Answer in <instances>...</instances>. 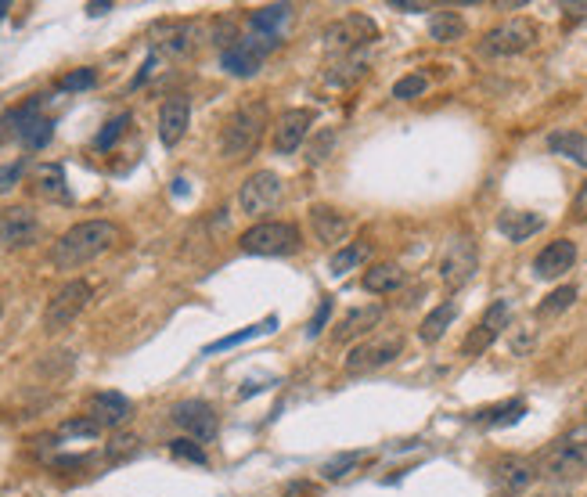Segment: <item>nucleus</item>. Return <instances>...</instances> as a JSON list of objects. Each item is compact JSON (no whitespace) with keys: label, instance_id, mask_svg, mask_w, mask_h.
<instances>
[{"label":"nucleus","instance_id":"f257e3e1","mask_svg":"<svg viewBox=\"0 0 587 497\" xmlns=\"http://www.w3.org/2000/svg\"><path fill=\"white\" fill-rule=\"evenodd\" d=\"M120 238H123V231L112 220H83V224L69 228L55 245H50V263L58 270H80L83 263L116 249Z\"/></svg>","mask_w":587,"mask_h":497},{"label":"nucleus","instance_id":"f03ea898","mask_svg":"<svg viewBox=\"0 0 587 497\" xmlns=\"http://www.w3.org/2000/svg\"><path fill=\"white\" fill-rule=\"evenodd\" d=\"M537 476L552 483H576L580 476H587V425H573L555 439L541 454Z\"/></svg>","mask_w":587,"mask_h":497},{"label":"nucleus","instance_id":"7ed1b4c3","mask_svg":"<svg viewBox=\"0 0 587 497\" xmlns=\"http://www.w3.org/2000/svg\"><path fill=\"white\" fill-rule=\"evenodd\" d=\"M266 130V105L263 101H245L242 108H235V116L228 120L224 134H220V151L228 162H242L259 148V137Z\"/></svg>","mask_w":587,"mask_h":497},{"label":"nucleus","instance_id":"20e7f679","mask_svg":"<svg viewBox=\"0 0 587 497\" xmlns=\"http://www.w3.org/2000/svg\"><path fill=\"white\" fill-rule=\"evenodd\" d=\"M299 228L289 224V220H266V224H256L249 228L238 245L242 252H252V256H292L299 252Z\"/></svg>","mask_w":587,"mask_h":497},{"label":"nucleus","instance_id":"39448f33","mask_svg":"<svg viewBox=\"0 0 587 497\" xmlns=\"http://www.w3.org/2000/svg\"><path fill=\"white\" fill-rule=\"evenodd\" d=\"M400 353H404V336H400V331H382V336H367V339H360V343L346 353V371H350V375L379 371V368L393 364Z\"/></svg>","mask_w":587,"mask_h":497},{"label":"nucleus","instance_id":"423d86ee","mask_svg":"<svg viewBox=\"0 0 587 497\" xmlns=\"http://www.w3.org/2000/svg\"><path fill=\"white\" fill-rule=\"evenodd\" d=\"M537 43V22L529 19H508L501 26H494L483 40H479V50L490 54V58H512V54H522Z\"/></svg>","mask_w":587,"mask_h":497},{"label":"nucleus","instance_id":"0eeeda50","mask_svg":"<svg viewBox=\"0 0 587 497\" xmlns=\"http://www.w3.org/2000/svg\"><path fill=\"white\" fill-rule=\"evenodd\" d=\"M475 270H479V249H475V242H472L468 235L451 238L447 249H444V260H440V282H444L451 292H458L461 285L472 282Z\"/></svg>","mask_w":587,"mask_h":497},{"label":"nucleus","instance_id":"6e6552de","mask_svg":"<svg viewBox=\"0 0 587 497\" xmlns=\"http://www.w3.org/2000/svg\"><path fill=\"white\" fill-rule=\"evenodd\" d=\"M282 195H285V181L271 170H259L238 188V209L245 216H263L282 202Z\"/></svg>","mask_w":587,"mask_h":497},{"label":"nucleus","instance_id":"1a4fd4ad","mask_svg":"<svg viewBox=\"0 0 587 497\" xmlns=\"http://www.w3.org/2000/svg\"><path fill=\"white\" fill-rule=\"evenodd\" d=\"M87 303H90V285L87 282H69V285H62L58 292H55V299L47 303V310H43V328L47 331H66L83 310H87Z\"/></svg>","mask_w":587,"mask_h":497},{"label":"nucleus","instance_id":"9d476101","mask_svg":"<svg viewBox=\"0 0 587 497\" xmlns=\"http://www.w3.org/2000/svg\"><path fill=\"white\" fill-rule=\"evenodd\" d=\"M375 40H379V26L367 15H343L339 22H332L325 29V47L336 54H353L364 43H375Z\"/></svg>","mask_w":587,"mask_h":497},{"label":"nucleus","instance_id":"9b49d317","mask_svg":"<svg viewBox=\"0 0 587 497\" xmlns=\"http://www.w3.org/2000/svg\"><path fill=\"white\" fill-rule=\"evenodd\" d=\"M170 418H174V425L184 429L188 439H195V444H212L220 432V418L205 400H181V404H174Z\"/></svg>","mask_w":587,"mask_h":497},{"label":"nucleus","instance_id":"f8f14e48","mask_svg":"<svg viewBox=\"0 0 587 497\" xmlns=\"http://www.w3.org/2000/svg\"><path fill=\"white\" fill-rule=\"evenodd\" d=\"M508 321H512V310H508V299H494L490 307H487V314H483V321H479L468 336H465V343H461V353L465 357H479V353H487L498 339H501V331L508 328Z\"/></svg>","mask_w":587,"mask_h":497},{"label":"nucleus","instance_id":"ddd939ff","mask_svg":"<svg viewBox=\"0 0 587 497\" xmlns=\"http://www.w3.org/2000/svg\"><path fill=\"white\" fill-rule=\"evenodd\" d=\"M317 123L313 108H285L274 123V151L278 155H292L310 141V130Z\"/></svg>","mask_w":587,"mask_h":497},{"label":"nucleus","instance_id":"4468645a","mask_svg":"<svg viewBox=\"0 0 587 497\" xmlns=\"http://www.w3.org/2000/svg\"><path fill=\"white\" fill-rule=\"evenodd\" d=\"M40 238V220L26 206L0 209V249H26Z\"/></svg>","mask_w":587,"mask_h":497},{"label":"nucleus","instance_id":"2eb2a0df","mask_svg":"<svg viewBox=\"0 0 587 497\" xmlns=\"http://www.w3.org/2000/svg\"><path fill=\"white\" fill-rule=\"evenodd\" d=\"M386 317V307L382 303H367V307H353L332 331V339L336 346H346L353 339H367L371 336V328H379V321Z\"/></svg>","mask_w":587,"mask_h":497},{"label":"nucleus","instance_id":"dca6fc26","mask_svg":"<svg viewBox=\"0 0 587 497\" xmlns=\"http://www.w3.org/2000/svg\"><path fill=\"white\" fill-rule=\"evenodd\" d=\"M188 123H191V101H188V94L166 97L163 108H158V141H163L166 148L181 144V137L188 134Z\"/></svg>","mask_w":587,"mask_h":497},{"label":"nucleus","instance_id":"f3484780","mask_svg":"<svg viewBox=\"0 0 587 497\" xmlns=\"http://www.w3.org/2000/svg\"><path fill=\"white\" fill-rule=\"evenodd\" d=\"M573 263H576V242L555 238V242H548L537 252V260H533V274L545 278V282H555V278H562L566 270H573Z\"/></svg>","mask_w":587,"mask_h":497},{"label":"nucleus","instance_id":"a211bd4d","mask_svg":"<svg viewBox=\"0 0 587 497\" xmlns=\"http://www.w3.org/2000/svg\"><path fill=\"white\" fill-rule=\"evenodd\" d=\"M87 415H90L101 429H120L123 422H130L134 404H130V397H123V393H116V390H104V393H94V397L87 400Z\"/></svg>","mask_w":587,"mask_h":497},{"label":"nucleus","instance_id":"6ab92c4d","mask_svg":"<svg viewBox=\"0 0 587 497\" xmlns=\"http://www.w3.org/2000/svg\"><path fill=\"white\" fill-rule=\"evenodd\" d=\"M490 476H494V483H498L501 490L522 493L533 479H537V465L526 462V458H515V454H505V458H498V462L490 465Z\"/></svg>","mask_w":587,"mask_h":497},{"label":"nucleus","instance_id":"aec40b11","mask_svg":"<svg viewBox=\"0 0 587 497\" xmlns=\"http://www.w3.org/2000/svg\"><path fill=\"white\" fill-rule=\"evenodd\" d=\"M310 228H313V238L325 242V245H336L350 235V216L343 209H332V206H313L310 209Z\"/></svg>","mask_w":587,"mask_h":497},{"label":"nucleus","instance_id":"412c9836","mask_svg":"<svg viewBox=\"0 0 587 497\" xmlns=\"http://www.w3.org/2000/svg\"><path fill=\"white\" fill-rule=\"evenodd\" d=\"M545 228V216H537V213H526V209H505L501 216H498V231L508 238V242H526V238H533Z\"/></svg>","mask_w":587,"mask_h":497},{"label":"nucleus","instance_id":"4be33fe9","mask_svg":"<svg viewBox=\"0 0 587 497\" xmlns=\"http://www.w3.org/2000/svg\"><path fill=\"white\" fill-rule=\"evenodd\" d=\"M220 66H224L231 76L249 80V76H256V73H259V66H263V54H259L249 40H242V43H235L231 50H224V54H220Z\"/></svg>","mask_w":587,"mask_h":497},{"label":"nucleus","instance_id":"5701e85b","mask_svg":"<svg viewBox=\"0 0 587 497\" xmlns=\"http://www.w3.org/2000/svg\"><path fill=\"white\" fill-rule=\"evenodd\" d=\"M404 285V270L397 263H375L364 270V292L371 296H393Z\"/></svg>","mask_w":587,"mask_h":497},{"label":"nucleus","instance_id":"b1692460","mask_svg":"<svg viewBox=\"0 0 587 497\" xmlns=\"http://www.w3.org/2000/svg\"><path fill=\"white\" fill-rule=\"evenodd\" d=\"M454 317H458V307L454 303H440L436 310H429V314H425L421 317V328H418V339L421 343H440L444 336H447V328L454 324Z\"/></svg>","mask_w":587,"mask_h":497},{"label":"nucleus","instance_id":"393cba45","mask_svg":"<svg viewBox=\"0 0 587 497\" xmlns=\"http://www.w3.org/2000/svg\"><path fill=\"white\" fill-rule=\"evenodd\" d=\"M292 15V4H266V8H256L249 15V29L256 36H278V29L289 22Z\"/></svg>","mask_w":587,"mask_h":497},{"label":"nucleus","instance_id":"a878e982","mask_svg":"<svg viewBox=\"0 0 587 497\" xmlns=\"http://www.w3.org/2000/svg\"><path fill=\"white\" fill-rule=\"evenodd\" d=\"M548 151H555V155H562L576 166H587V137L576 134V130H555L548 137Z\"/></svg>","mask_w":587,"mask_h":497},{"label":"nucleus","instance_id":"bb28decb","mask_svg":"<svg viewBox=\"0 0 587 497\" xmlns=\"http://www.w3.org/2000/svg\"><path fill=\"white\" fill-rule=\"evenodd\" d=\"M36 191L43 198H55V202H66L69 198V188H66V170L58 162H47L36 170Z\"/></svg>","mask_w":587,"mask_h":497},{"label":"nucleus","instance_id":"cd10ccee","mask_svg":"<svg viewBox=\"0 0 587 497\" xmlns=\"http://www.w3.org/2000/svg\"><path fill=\"white\" fill-rule=\"evenodd\" d=\"M274 328H278V317L271 314V317H266V321H259V324H249V328L235 331V336H224V339H217V343H209L202 353H205V357H212V353H220V350L242 346V343H249V339H256V336H266V331H274Z\"/></svg>","mask_w":587,"mask_h":497},{"label":"nucleus","instance_id":"c85d7f7f","mask_svg":"<svg viewBox=\"0 0 587 497\" xmlns=\"http://www.w3.org/2000/svg\"><path fill=\"white\" fill-rule=\"evenodd\" d=\"M429 36L436 43H454L465 36V19L454 15V12H433L429 15Z\"/></svg>","mask_w":587,"mask_h":497},{"label":"nucleus","instance_id":"c756f323","mask_svg":"<svg viewBox=\"0 0 587 497\" xmlns=\"http://www.w3.org/2000/svg\"><path fill=\"white\" fill-rule=\"evenodd\" d=\"M367 252H371V245H367V242H353V245H343V249H336V256L328 260L332 278H343V274H350L353 267H360V263L367 260Z\"/></svg>","mask_w":587,"mask_h":497},{"label":"nucleus","instance_id":"7c9ffc66","mask_svg":"<svg viewBox=\"0 0 587 497\" xmlns=\"http://www.w3.org/2000/svg\"><path fill=\"white\" fill-rule=\"evenodd\" d=\"M367 76V62H360V58H346V62H336L328 73H325V83L328 87H353V83H360Z\"/></svg>","mask_w":587,"mask_h":497},{"label":"nucleus","instance_id":"2f4dec72","mask_svg":"<svg viewBox=\"0 0 587 497\" xmlns=\"http://www.w3.org/2000/svg\"><path fill=\"white\" fill-rule=\"evenodd\" d=\"M191 33H195V29H191L188 22H166L158 47L170 50V54H184V50H191Z\"/></svg>","mask_w":587,"mask_h":497},{"label":"nucleus","instance_id":"473e14b6","mask_svg":"<svg viewBox=\"0 0 587 497\" xmlns=\"http://www.w3.org/2000/svg\"><path fill=\"white\" fill-rule=\"evenodd\" d=\"M50 137H55V120H33L22 134H19V141H22V148H29V151H40V148H47L50 144Z\"/></svg>","mask_w":587,"mask_h":497},{"label":"nucleus","instance_id":"72a5a7b5","mask_svg":"<svg viewBox=\"0 0 587 497\" xmlns=\"http://www.w3.org/2000/svg\"><path fill=\"white\" fill-rule=\"evenodd\" d=\"M360 462H364V451H343V454H336V458H328V462L321 465V476L332 479V483H336V479H346Z\"/></svg>","mask_w":587,"mask_h":497},{"label":"nucleus","instance_id":"f704fd0d","mask_svg":"<svg viewBox=\"0 0 587 497\" xmlns=\"http://www.w3.org/2000/svg\"><path fill=\"white\" fill-rule=\"evenodd\" d=\"M522 415H526V404H522V400H508V404H498V408H490V411H479L475 422H487V425H512V422H519Z\"/></svg>","mask_w":587,"mask_h":497},{"label":"nucleus","instance_id":"c9c22d12","mask_svg":"<svg viewBox=\"0 0 587 497\" xmlns=\"http://www.w3.org/2000/svg\"><path fill=\"white\" fill-rule=\"evenodd\" d=\"M573 303H576V285H562V289L548 292V299L537 307V317H555V314L569 310Z\"/></svg>","mask_w":587,"mask_h":497},{"label":"nucleus","instance_id":"e433bc0d","mask_svg":"<svg viewBox=\"0 0 587 497\" xmlns=\"http://www.w3.org/2000/svg\"><path fill=\"white\" fill-rule=\"evenodd\" d=\"M127 127H130V113H120V116H112L109 123L101 127V134L94 137V148H97V151H109V148H112V144L123 137V130H127Z\"/></svg>","mask_w":587,"mask_h":497},{"label":"nucleus","instance_id":"4c0bfd02","mask_svg":"<svg viewBox=\"0 0 587 497\" xmlns=\"http://www.w3.org/2000/svg\"><path fill=\"white\" fill-rule=\"evenodd\" d=\"M425 90H429V80H425L421 73L400 76V80L393 83V97H397V101H414V97H421Z\"/></svg>","mask_w":587,"mask_h":497},{"label":"nucleus","instance_id":"58836bf2","mask_svg":"<svg viewBox=\"0 0 587 497\" xmlns=\"http://www.w3.org/2000/svg\"><path fill=\"white\" fill-rule=\"evenodd\" d=\"M97 432H101V425H97L90 415L69 418V422H62V429H58V436H66V439H94Z\"/></svg>","mask_w":587,"mask_h":497},{"label":"nucleus","instance_id":"ea45409f","mask_svg":"<svg viewBox=\"0 0 587 497\" xmlns=\"http://www.w3.org/2000/svg\"><path fill=\"white\" fill-rule=\"evenodd\" d=\"M170 454L181 458V462H191V465H205V462H209L205 451H202V444H195V439H188V436L170 439Z\"/></svg>","mask_w":587,"mask_h":497},{"label":"nucleus","instance_id":"a19ab883","mask_svg":"<svg viewBox=\"0 0 587 497\" xmlns=\"http://www.w3.org/2000/svg\"><path fill=\"white\" fill-rule=\"evenodd\" d=\"M332 144H336V130H321V134H317L313 141H306V162H310V166L325 162Z\"/></svg>","mask_w":587,"mask_h":497},{"label":"nucleus","instance_id":"79ce46f5","mask_svg":"<svg viewBox=\"0 0 587 497\" xmlns=\"http://www.w3.org/2000/svg\"><path fill=\"white\" fill-rule=\"evenodd\" d=\"M212 43L217 47H224V50H231L235 43H242V36H238V29H235V22H228V19H220L217 26H212Z\"/></svg>","mask_w":587,"mask_h":497},{"label":"nucleus","instance_id":"37998d69","mask_svg":"<svg viewBox=\"0 0 587 497\" xmlns=\"http://www.w3.org/2000/svg\"><path fill=\"white\" fill-rule=\"evenodd\" d=\"M22 174H26V159H19V162H4V166H0V195L12 191V188L22 181Z\"/></svg>","mask_w":587,"mask_h":497},{"label":"nucleus","instance_id":"c03bdc74","mask_svg":"<svg viewBox=\"0 0 587 497\" xmlns=\"http://www.w3.org/2000/svg\"><path fill=\"white\" fill-rule=\"evenodd\" d=\"M137 444H141L137 436H116L112 444H109V462H123V458L137 454Z\"/></svg>","mask_w":587,"mask_h":497},{"label":"nucleus","instance_id":"a18cd8bd","mask_svg":"<svg viewBox=\"0 0 587 497\" xmlns=\"http://www.w3.org/2000/svg\"><path fill=\"white\" fill-rule=\"evenodd\" d=\"M97 83V69H76L62 80V90H90Z\"/></svg>","mask_w":587,"mask_h":497},{"label":"nucleus","instance_id":"49530a36","mask_svg":"<svg viewBox=\"0 0 587 497\" xmlns=\"http://www.w3.org/2000/svg\"><path fill=\"white\" fill-rule=\"evenodd\" d=\"M328 317H332V299H321V307H317L313 321L306 324V336H310V339H317V336H321V331L328 328Z\"/></svg>","mask_w":587,"mask_h":497},{"label":"nucleus","instance_id":"de8ad7c7","mask_svg":"<svg viewBox=\"0 0 587 497\" xmlns=\"http://www.w3.org/2000/svg\"><path fill=\"white\" fill-rule=\"evenodd\" d=\"M569 220H573V224H587V181L580 184V191H576V198L569 206Z\"/></svg>","mask_w":587,"mask_h":497},{"label":"nucleus","instance_id":"09e8293b","mask_svg":"<svg viewBox=\"0 0 587 497\" xmlns=\"http://www.w3.org/2000/svg\"><path fill=\"white\" fill-rule=\"evenodd\" d=\"M155 66H158V54H148V58H144V66H141V73H137V80H134V87H141L151 73H155Z\"/></svg>","mask_w":587,"mask_h":497},{"label":"nucleus","instance_id":"8fccbe9b","mask_svg":"<svg viewBox=\"0 0 587 497\" xmlns=\"http://www.w3.org/2000/svg\"><path fill=\"white\" fill-rule=\"evenodd\" d=\"M562 12L569 19H587V4H562Z\"/></svg>","mask_w":587,"mask_h":497},{"label":"nucleus","instance_id":"3c124183","mask_svg":"<svg viewBox=\"0 0 587 497\" xmlns=\"http://www.w3.org/2000/svg\"><path fill=\"white\" fill-rule=\"evenodd\" d=\"M397 12H425V4H411V0H393Z\"/></svg>","mask_w":587,"mask_h":497},{"label":"nucleus","instance_id":"603ef678","mask_svg":"<svg viewBox=\"0 0 587 497\" xmlns=\"http://www.w3.org/2000/svg\"><path fill=\"white\" fill-rule=\"evenodd\" d=\"M87 12H90V15L97 19V15H109V12H112V4H90Z\"/></svg>","mask_w":587,"mask_h":497},{"label":"nucleus","instance_id":"864d4df0","mask_svg":"<svg viewBox=\"0 0 587 497\" xmlns=\"http://www.w3.org/2000/svg\"><path fill=\"white\" fill-rule=\"evenodd\" d=\"M12 12V4H8V0H0V15H8Z\"/></svg>","mask_w":587,"mask_h":497},{"label":"nucleus","instance_id":"5fc2aeb1","mask_svg":"<svg viewBox=\"0 0 587 497\" xmlns=\"http://www.w3.org/2000/svg\"><path fill=\"white\" fill-rule=\"evenodd\" d=\"M537 497H562V493H537Z\"/></svg>","mask_w":587,"mask_h":497},{"label":"nucleus","instance_id":"6e6d98bb","mask_svg":"<svg viewBox=\"0 0 587 497\" xmlns=\"http://www.w3.org/2000/svg\"><path fill=\"white\" fill-rule=\"evenodd\" d=\"M0 314H4V307H0Z\"/></svg>","mask_w":587,"mask_h":497},{"label":"nucleus","instance_id":"4d7b16f0","mask_svg":"<svg viewBox=\"0 0 587 497\" xmlns=\"http://www.w3.org/2000/svg\"><path fill=\"white\" fill-rule=\"evenodd\" d=\"M583 415H587V411H583Z\"/></svg>","mask_w":587,"mask_h":497}]
</instances>
